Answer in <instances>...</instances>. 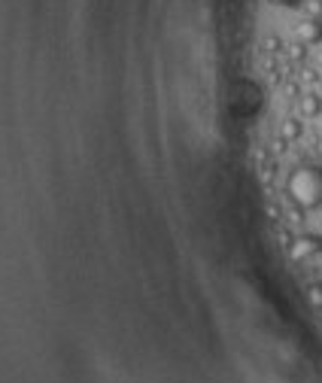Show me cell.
Instances as JSON below:
<instances>
[{
    "mask_svg": "<svg viewBox=\"0 0 322 383\" xmlns=\"http://www.w3.org/2000/svg\"><path fill=\"white\" fill-rule=\"evenodd\" d=\"M286 195L301 213L319 210L322 207V167L304 165L289 174L286 180Z\"/></svg>",
    "mask_w": 322,
    "mask_h": 383,
    "instance_id": "cell-1",
    "label": "cell"
},
{
    "mask_svg": "<svg viewBox=\"0 0 322 383\" xmlns=\"http://www.w3.org/2000/svg\"><path fill=\"white\" fill-rule=\"evenodd\" d=\"M316 253H322V234H301V238H295L289 244V256L298 262L313 259Z\"/></svg>",
    "mask_w": 322,
    "mask_h": 383,
    "instance_id": "cell-2",
    "label": "cell"
},
{
    "mask_svg": "<svg viewBox=\"0 0 322 383\" xmlns=\"http://www.w3.org/2000/svg\"><path fill=\"white\" fill-rule=\"evenodd\" d=\"M319 110H322V101H319V94H313V92H307L304 98H301V116H319Z\"/></svg>",
    "mask_w": 322,
    "mask_h": 383,
    "instance_id": "cell-3",
    "label": "cell"
},
{
    "mask_svg": "<svg viewBox=\"0 0 322 383\" xmlns=\"http://www.w3.org/2000/svg\"><path fill=\"white\" fill-rule=\"evenodd\" d=\"M280 137H283V140H298V137H301V122H298V119H289V122H283V128H280Z\"/></svg>",
    "mask_w": 322,
    "mask_h": 383,
    "instance_id": "cell-4",
    "label": "cell"
},
{
    "mask_svg": "<svg viewBox=\"0 0 322 383\" xmlns=\"http://www.w3.org/2000/svg\"><path fill=\"white\" fill-rule=\"evenodd\" d=\"M307 301H310V307L322 311V283H313L310 289H307Z\"/></svg>",
    "mask_w": 322,
    "mask_h": 383,
    "instance_id": "cell-5",
    "label": "cell"
},
{
    "mask_svg": "<svg viewBox=\"0 0 322 383\" xmlns=\"http://www.w3.org/2000/svg\"><path fill=\"white\" fill-rule=\"evenodd\" d=\"M270 3H277V6H298L301 0H270Z\"/></svg>",
    "mask_w": 322,
    "mask_h": 383,
    "instance_id": "cell-6",
    "label": "cell"
}]
</instances>
